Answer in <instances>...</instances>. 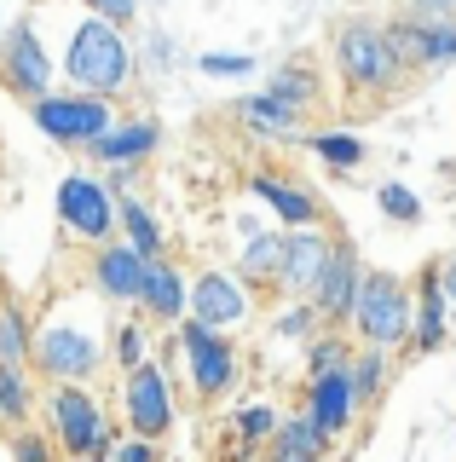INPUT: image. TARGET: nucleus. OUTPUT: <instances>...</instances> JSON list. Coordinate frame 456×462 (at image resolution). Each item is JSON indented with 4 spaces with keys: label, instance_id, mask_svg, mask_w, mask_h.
I'll return each mask as SVG.
<instances>
[{
    "label": "nucleus",
    "instance_id": "21",
    "mask_svg": "<svg viewBox=\"0 0 456 462\" xmlns=\"http://www.w3.org/2000/svg\"><path fill=\"white\" fill-rule=\"evenodd\" d=\"M410 289H416V312H410V346H416V353H433V346L451 336V329H445V295H439V283L427 278V272H422Z\"/></svg>",
    "mask_w": 456,
    "mask_h": 462
},
{
    "label": "nucleus",
    "instance_id": "23",
    "mask_svg": "<svg viewBox=\"0 0 456 462\" xmlns=\"http://www.w3.org/2000/svg\"><path fill=\"white\" fill-rule=\"evenodd\" d=\"M347 375H352V399H359V411H369V404L388 393V346L364 341V353L347 358Z\"/></svg>",
    "mask_w": 456,
    "mask_h": 462
},
{
    "label": "nucleus",
    "instance_id": "19",
    "mask_svg": "<svg viewBox=\"0 0 456 462\" xmlns=\"http://www.w3.org/2000/svg\"><path fill=\"white\" fill-rule=\"evenodd\" d=\"M254 197L266 202V208L278 214L283 226H312V220H324V208H318V197L306 191V185H295L289 173H254Z\"/></svg>",
    "mask_w": 456,
    "mask_h": 462
},
{
    "label": "nucleus",
    "instance_id": "31",
    "mask_svg": "<svg viewBox=\"0 0 456 462\" xmlns=\"http://www.w3.org/2000/svg\"><path fill=\"white\" fill-rule=\"evenodd\" d=\"M352 358V346L341 341V336H312L306 341V375H318V370H341Z\"/></svg>",
    "mask_w": 456,
    "mask_h": 462
},
{
    "label": "nucleus",
    "instance_id": "27",
    "mask_svg": "<svg viewBox=\"0 0 456 462\" xmlns=\"http://www.w3.org/2000/svg\"><path fill=\"white\" fill-rule=\"evenodd\" d=\"M232 428H237V445H243V451H266L272 433H278V411L266 399H254V404H243V411L232 416Z\"/></svg>",
    "mask_w": 456,
    "mask_h": 462
},
{
    "label": "nucleus",
    "instance_id": "28",
    "mask_svg": "<svg viewBox=\"0 0 456 462\" xmlns=\"http://www.w3.org/2000/svg\"><path fill=\"white\" fill-rule=\"evenodd\" d=\"M306 144H312V156H318V162H330V168H341V173L364 162V144H359V134H312Z\"/></svg>",
    "mask_w": 456,
    "mask_h": 462
},
{
    "label": "nucleus",
    "instance_id": "4",
    "mask_svg": "<svg viewBox=\"0 0 456 462\" xmlns=\"http://www.w3.org/2000/svg\"><path fill=\"white\" fill-rule=\"evenodd\" d=\"M410 312H416V289L393 272H364L359 300H352V324L369 346H410Z\"/></svg>",
    "mask_w": 456,
    "mask_h": 462
},
{
    "label": "nucleus",
    "instance_id": "14",
    "mask_svg": "<svg viewBox=\"0 0 456 462\" xmlns=\"http://www.w3.org/2000/svg\"><path fill=\"white\" fill-rule=\"evenodd\" d=\"M145 272H150V254H139L133 243H98L93 254V283L105 300H122V307H139V289H145Z\"/></svg>",
    "mask_w": 456,
    "mask_h": 462
},
{
    "label": "nucleus",
    "instance_id": "41",
    "mask_svg": "<svg viewBox=\"0 0 456 462\" xmlns=\"http://www.w3.org/2000/svg\"><path fill=\"white\" fill-rule=\"evenodd\" d=\"M0 41H6V35H0Z\"/></svg>",
    "mask_w": 456,
    "mask_h": 462
},
{
    "label": "nucleus",
    "instance_id": "17",
    "mask_svg": "<svg viewBox=\"0 0 456 462\" xmlns=\"http://www.w3.org/2000/svg\"><path fill=\"white\" fill-rule=\"evenodd\" d=\"M306 411H312V422L330 433V439L352 428V416H359V399H352V375H347V365L312 375V387H306Z\"/></svg>",
    "mask_w": 456,
    "mask_h": 462
},
{
    "label": "nucleus",
    "instance_id": "37",
    "mask_svg": "<svg viewBox=\"0 0 456 462\" xmlns=\"http://www.w3.org/2000/svg\"><path fill=\"white\" fill-rule=\"evenodd\" d=\"M427 278L439 283V295H445V307H456V260H433V266H427Z\"/></svg>",
    "mask_w": 456,
    "mask_h": 462
},
{
    "label": "nucleus",
    "instance_id": "12",
    "mask_svg": "<svg viewBox=\"0 0 456 462\" xmlns=\"http://www.w3.org/2000/svg\"><path fill=\"white\" fill-rule=\"evenodd\" d=\"M324 260H330V237L318 231V220H312V226H289V231H283V254H278L272 283L289 300H306L312 283H318V272H324Z\"/></svg>",
    "mask_w": 456,
    "mask_h": 462
},
{
    "label": "nucleus",
    "instance_id": "9",
    "mask_svg": "<svg viewBox=\"0 0 456 462\" xmlns=\"http://www.w3.org/2000/svg\"><path fill=\"white\" fill-rule=\"evenodd\" d=\"M122 422L127 433H145V439L174 433V393H168L162 365L139 358L133 370H122Z\"/></svg>",
    "mask_w": 456,
    "mask_h": 462
},
{
    "label": "nucleus",
    "instance_id": "20",
    "mask_svg": "<svg viewBox=\"0 0 456 462\" xmlns=\"http://www.w3.org/2000/svg\"><path fill=\"white\" fill-rule=\"evenodd\" d=\"M266 451L283 457V462H312V457L330 451V433L312 422V411H301V416H278V433H272V445H266Z\"/></svg>",
    "mask_w": 456,
    "mask_h": 462
},
{
    "label": "nucleus",
    "instance_id": "8",
    "mask_svg": "<svg viewBox=\"0 0 456 462\" xmlns=\"http://www.w3.org/2000/svg\"><path fill=\"white\" fill-rule=\"evenodd\" d=\"M30 110H35V127L52 134L59 144H87L98 127L116 122L110 116V93H87V87H76V93H41V98H30Z\"/></svg>",
    "mask_w": 456,
    "mask_h": 462
},
{
    "label": "nucleus",
    "instance_id": "15",
    "mask_svg": "<svg viewBox=\"0 0 456 462\" xmlns=\"http://www.w3.org/2000/svg\"><path fill=\"white\" fill-rule=\"evenodd\" d=\"M162 144V127L156 122H110V127H98V134L87 139V156L93 162H105V168H139L145 156Z\"/></svg>",
    "mask_w": 456,
    "mask_h": 462
},
{
    "label": "nucleus",
    "instance_id": "2",
    "mask_svg": "<svg viewBox=\"0 0 456 462\" xmlns=\"http://www.w3.org/2000/svg\"><path fill=\"white\" fill-rule=\"evenodd\" d=\"M64 76L69 87H87V93H122L133 81V47H127L122 23L81 12L64 29Z\"/></svg>",
    "mask_w": 456,
    "mask_h": 462
},
{
    "label": "nucleus",
    "instance_id": "11",
    "mask_svg": "<svg viewBox=\"0 0 456 462\" xmlns=\"http://www.w3.org/2000/svg\"><path fill=\"white\" fill-rule=\"evenodd\" d=\"M0 76H6V87L18 98L52 93V58H47V35H41L35 18H23L6 41H0Z\"/></svg>",
    "mask_w": 456,
    "mask_h": 462
},
{
    "label": "nucleus",
    "instance_id": "25",
    "mask_svg": "<svg viewBox=\"0 0 456 462\" xmlns=\"http://www.w3.org/2000/svg\"><path fill=\"white\" fill-rule=\"evenodd\" d=\"M35 346V324L18 300H0V365H30Z\"/></svg>",
    "mask_w": 456,
    "mask_h": 462
},
{
    "label": "nucleus",
    "instance_id": "36",
    "mask_svg": "<svg viewBox=\"0 0 456 462\" xmlns=\"http://www.w3.org/2000/svg\"><path fill=\"white\" fill-rule=\"evenodd\" d=\"M203 69H208V76H249L254 58H249V52H208Z\"/></svg>",
    "mask_w": 456,
    "mask_h": 462
},
{
    "label": "nucleus",
    "instance_id": "18",
    "mask_svg": "<svg viewBox=\"0 0 456 462\" xmlns=\"http://www.w3.org/2000/svg\"><path fill=\"white\" fill-rule=\"evenodd\" d=\"M185 300H191V283H185V272L174 260L156 254L150 272H145V289H139V312L156 318V324H179L185 318Z\"/></svg>",
    "mask_w": 456,
    "mask_h": 462
},
{
    "label": "nucleus",
    "instance_id": "13",
    "mask_svg": "<svg viewBox=\"0 0 456 462\" xmlns=\"http://www.w3.org/2000/svg\"><path fill=\"white\" fill-rule=\"evenodd\" d=\"M359 254H352V243H330V260H324L318 283H312V307H318L324 324H352V300H359Z\"/></svg>",
    "mask_w": 456,
    "mask_h": 462
},
{
    "label": "nucleus",
    "instance_id": "16",
    "mask_svg": "<svg viewBox=\"0 0 456 462\" xmlns=\"http://www.w3.org/2000/svg\"><path fill=\"white\" fill-rule=\"evenodd\" d=\"M185 312L203 318V324H214V329H232V324L249 318V295H243V283H237L232 272H203V278L191 283Z\"/></svg>",
    "mask_w": 456,
    "mask_h": 462
},
{
    "label": "nucleus",
    "instance_id": "3",
    "mask_svg": "<svg viewBox=\"0 0 456 462\" xmlns=\"http://www.w3.org/2000/svg\"><path fill=\"white\" fill-rule=\"evenodd\" d=\"M335 69L347 93H393L405 76V58L393 52L381 23H341L335 29Z\"/></svg>",
    "mask_w": 456,
    "mask_h": 462
},
{
    "label": "nucleus",
    "instance_id": "32",
    "mask_svg": "<svg viewBox=\"0 0 456 462\" xmlns=\"http://www.w3.org/2000/svg\"><path fill=\"white\" fill-rule=\"evenodd\" d=\"M110 353H116L122 370H133L139 358H145V324H133V318H127V324H116V329H110Z\"/></svg>",
    "mask_w": 456,
    "mask_h": 462
},
{
    "label": "nucleus",
    "instance_id": "38",
    "mask_svg": "<svg viewBox=\"0 0 456 462\" xmlns=\"http://www.w3.org/2000/svg\"><path fill=\"white\" fill-rule=\"evenodd\" d=\"M81 6H93L98 18H110V23H127V18H133V0H81Z\"/></svg>",
    "mask_w": 456,
    "mask_h": 462
},
{
    "label": "nucleus",
    "instance_id": "29",
    "mask_svg": "<svg viewBox=\"0 0 456 462\" xmlns=\"http://www.w3.org/2000/svg\"><path fill=\"white\" fill-rule=\"evenodd\" d=\"M278 254H283V231H260V237L243 249V278H249V283H272Z\"/></svg>",
    "mask_w": 456,
    "mask_h": 462
},
{
    "label": "nucleus",
    "instance_id": "39",
    "mask_svg": "<svg viewBox=\"0 0 456 462\" xmlns=\"http://www.w3.org/2000/svg\"><path fill=\"white\" fill-rule=\"evenodd\" d=\"M12 451H18L23 462H41V457H47V445H41V439H30V433H23V439L12 445Z\"/></svg>",
    "mask_w": 456,
    "mask_h": 462
},
{
    "label": "nucleus",
    "instance_id": "6",
    "mask_svg": "<svg viewBox=\"0 0 456 462\" xmlns=\"http://www.w3.org/2000/svg\"><path fill=\"white\" fill-rule=\"evenodd\" d=\"M388 41L405 58V69H439L456 58V12L451 6H416L410 18L388 23Z\"/></svg>",
    "mask_w": 456,
    "mask_h": 462
},
{
    "label": "nucleus",
    "instance_id": "30",
    "mask_svg": "<svg viewBox=\"0 0 456 462\" xmlns=\"http://www.w3.org/2000/svg\"><path fill=\"white\" fill-rule=\"evenodd\" d=\"M0 416L30 422V375H23V365H0Z\"/></svg>",
    "mask_w": 456,
    "mask_h": 462
},
{
    "label": "nucleus",
    "instance_id": "10",
    "mask_svg": "<svg viewBox=\"0 0 456 462\" xmlns=\"http://www.w3.org/2000/svg\"><path fill=\"white\" fill-rule=\"evenodd\" d=\"M59 220L69 237L81 243H110L116 237V197H110L105 180H93V173H69V180L59 185Z\"/></svg>",
    "mask_w": 456,
    "mask_h": 462
},
{
    "label": "nucleus",
    "instance_id": "1",
    "mask_svg": "<svg viewBox=\"0 0 456 462\" xmlns=\"http://www.w3.org/2000/svg\"><path fill=\"white\" fill-rule=\"evenodd\" d=\"M105 329L110 324H98L93 300L64 295L59 307L35 324V346H30L35 370L47 375V382H87V375L105 365Z\"/></svg>",
    "mask_w": 456,
    "mask_h": 462
},
{
    "label": "nucleus",
    "instance_id": "34",
    "mask_svg": "<svg viewBox=\"0 0 456 462\" xmlns=\"http://www.w3.org/2000/svg\"><path fill=\"white\" fill-rule=\"evenodd\" d=\"M312 318H318V307H312V300H295V307L278 318V336L283 341H306L312 336Z\"/></svg>",
    "mask_w": 456,
    "mask_h": 462
},
{
    "label": "nucleus",
    "instance_id": "35",
    "mask_svg": "<svg viewBox=\"0 0 456 462\" xmlns=\"http://www.w3.org/2000/svg\"><path fill=\"white\" fill-rule=\"evenodd\" d=\"M105 457H116V462H156V439H145V433H127V439L105 445Z\"/></svg>",
    "mask_w": 456,
    "mask_h": 462
},
{
    "label": "nucleus",
    "instance_id": "5",
    "mask_svg": "<svg viewBox=\"0 0 456 462\" xmlns=\"http://www.w3.org/2000/svg\"><path fill=\"white\" fill-rule=\"evenodd\" d=\"M52 433H59V451L69 457H105L110 416L81 382H52Z\"/></svg>",
    "mask_w": 456,
    "mask_h": 462
},
{
    "label": "nucleus",
    "instance_id": "33",
    "mask_svg": "<svg viewBox=\"0 0 456 462\" xmlns=\"http://www.w3.org/2000/svg\"><path fill=\"white\" fill-rule=\"evenodd\" d=\"M376 202H381V214H388V220H422V202H416V191H405L398 180L381 185Z\"/></svg>",
    "mask_w": 456,
    "mask_h": 462
},
{
    "label": "nucleus",
    "instance_id": "26",
    "mask_svg": "<svg viewBox=\"0 0 456 462\" xmlns=\"http://www.w3.org/2000/svg\"><path fill=\"white\" fill-rule=\"evenodd\" d=\"M266 93H278L283 105H295V110H306V105H318V69L312 64H283L272 81H266Z\"/></svg>",
    "mask_w": 456,
    "mask_h": 462
},
{
    "label": "nucleus",
    "instance_id": "40",
    "mask_svg": "<svg viewBox=\"0 0 456 462\" xmlns=\"http://www.w3.org/2000/svg\"><path fill=\"white\" fill-rule=\"evenodd\" d=\"M416 6H451L456 12V0H416Z\"/></svg>",
    "mask_w": 456,
    "mask_h": 462
},
{
    "label": "nucleus",
    "instance_id": "22",
    "mask_svg": "<svg viewBox=\"0 0 456 462\" xmlns=\"http://www.w3.org/2000/svg\"><path fill=\"white\" fill-rule=\"evenodd\" d=\"M237 122H243L249 134H289V127L301 122V110L283 105L278 93H254V98H237Z\"/></svg>",
    "mask_w": 456,
    "mask_h": 462
},
{
    "label": "nucleus",
    "instance_id": "24",
    "mask_svg": "<svg viewBox=\"0 0 456 462\" xmlns=\"http://www.w3.org/2000/svg\"><path fill=\"white\" fill-rule=\"evenodd\" d=\"M116 226L127 231V243H133L139 254H150V260L162 254V226L150 220V208H145L139 197H127V191L116 197Z\"/></svg>",
    "mask_w": 456,
    "mask_h": 462
},
{
    "label": "nucleus",
    "instance_id": "7",
    "mask_svg": "<svg viewBox=\"0 0 456 462\" xmlns=\"http://www.w3.org/2000/svg\"><path fill=\"white\" fill-rule=\"evenodd\" d=\"M174 346L185 353V365H191V393L196 399H220L225 387L237 382V370H243L237 346L225 341L214 324H203V318H191V324L174 336Z\"/></svg>",
    "mask_w": 456,
    "mask_h": 462
}]
</instances>
